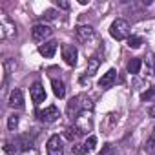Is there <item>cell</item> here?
I'll use <instances>...</instances> for the list:
<instances>
[{"mask_svg": "<svg viewBox=\"0 0 155 155\" xmlns=\"http://www.w3.org/2000/svg\"><path fill=\"white\" fill-rule=\"evenodd\" d=\"M37 117H38V120H42V122H46V124H51V122H55L58 117H60V111H58V108L57 106H48V108H44V110H38L37 111Z\"/></svg>", "mask_w": 155, "mask_h": 155, "instance_id": "obj_5", "label": "cell"}, {"mask_svg": "<svg viewBox=\"0 0 155 155\" xmlns=\"http://www.w3.org/2000/svg\"><path fill=\"white\" fill-rule=\"evenodd\" d=\"M51 33H53V29H51L48 24H37V26H33V29H31V38L40 44V42H44L46 38H49Z\"/></svg>", "mask_w": 155, "mask_h": 155, "instance_id": "obj_6", "label": "cell"}, {"mask_svg": "<svg viewBox=\"0 0 155 155\" xmlns=\"http://www.w3.org/2000/svg\"><path fill=\"white\" fill-rule=\"evenodd\" d=\"M62 153H64L62 139L58 135H51L48 140V155H62Z\"/></svg>", "mask_w": 155, "mask_h": 155, "instance_id": "obj_9", "label": "cell"}, {"mask_svg": "<svg viewBox=\"0 0 155 155\" xmlns=\"http://www.w3.org/2000/svg\"><path fill=\"white\" fill-rule=\"evenodd\" d=\"M73 153L75 155H82V153H88V150H86L84 144H73Z\"/></svg>", "mask_w": 155, "mask_h": 155, "instance_id": "obj_24", "label": "cell"}, {"mask_svg": "<svg viewBox=\"0 0 155 155\" xmlns=\"http://www.w3.org/2000/svg\"><path fill=\"white\" fill-rule=\"evenodd\" d=\"M153 135H155V128H153Z\"/></svg>", "mask_w": 155, "mask_h": 155, "instance_id": "obj_29", "label": "cell"}, {"mask_svg": "<svg viewBox=\"0 0 155 155\" xmlns=\"http://www.w3.org/2000/svg\"><path fill=\"white\" fill-rule=\"evenodd\" d=\"M57 17H58V11L53 9V8H49V9H46V11L42 13V20H48V22H49V20H55Z\"/></svg>", "mask_w": 155, "mask_h": 155, "instance_id": "obj_19", "label": "cell"}, {"mask_svg": "<svg viewBox=\"0 0 155 155\" xmlns=\"http://www.w3.org/2000/svg\"><path fill=\"white\" fill-rule=\"evenodd\" d=\"M142 69H144L146 77L155 75V55L153 53H146V57L142 58Z\"/></svg>", "mask_w": 155, "mask_h": 155, "instance_id": "obj_13", "label": "cell"}, {"mask_svg": "<svg viewBox=\"0 0 155 155\" xmlns=\"http://www.w3.org/2000/svg\"><path fill=\"white\" fill-rule=\"evenodd\" d=\"M29 95H31V101L35 104H40L46 101V91H44V86L40 82H35L31 88H29Z\"/></svg>", "mask_w": 155, "mask_h": 155, "instance_id": "obj_10", "label": "cell"}, {"mask_svg": "<svg viewBox=\"0 0 155 155\" xmlns=\"http://www.w3.org/2000/svg\"><path fill=\"white\" fill-rule=\"evenodd\" d=\"M93 111V110H91ZM91 111H82L79 117H77L73 122H75V128L79 130L81 135H88L91 130H93V117H91Z\"/></svg>", "mask_w": 155, "mask_h": 155, "instance_id": "obj_4", "label": "cell"}, {"mask_svg": "<svg viewBox=\"0 0 155 155\" xmlns=\"http://www.w3.org/2000/svg\"><path fill=\"white\" fill-rule=\"evenodd\" d=\"M115 82H117V71H115V69H108V71L102 75V79L99 81V86H101L102 90H108V88H111Z\"/></svg>", "mask_w": 155, "mask_h": 155, "instance_id": "obj_11", "label": "cell"}, {"mask_svg": "<svg viewBox=\"0 0 155 155\" xmlns=\"http://www.w3.org/2000/svg\"><path fill=\"white\" fill-rule=\"evenodd\" d=\"M64 135H66V139H68V140H75L81 133H79V130L73 126V128H66V133H64Z\"/></svg>", "mask_w": 155, "mask_h": 155, "instance_id": "obj_21", "label": "cell"}, {"mask_svg": "<svg viewBox=\"0 0 155 155\" xmlns=\"http://www.w3.org/2000/svg\"><path fill=\"white\" fill-rule=\"evenodd\" d=\"M140 44H142V38H140V37H130V38H128V46H130L131 49L140 48Z\"/></svg>", "mask_w": 155, "mask_h": 155, "instance_id": "obj_22", "label": "cell"}, {"mask_svg": "<svg viewBox=\"0 0 155 155\" xmlns=\"http://www.w3.org/2000/svg\"><path fill=\"white\" fill-rule=\"evenodd\" d=\"M75 38L88 48V46H93L97 42V33L91 26H77L75 28Z\"/></svg>", "mask_w": 155, "mask_h": 155, "instance_id": "obj_2", "label": "cell"}, {"mask_svg": "<svg viewBox=\"0 0 155 155\" xmlns=\"http://www.w3.org/2000/svg\"><path fill=\"white\" fill-rule=\"evenodd\" d=\"M77 48L73 44H64L62 46V58L68 66H75L77 64Z\"/></svg>", "mask_w": 155, "mask_h": 155, "instance_id": "obj_8", "label": "cell"}, {"mask_svg": "<svg viewBox=\"0 0 155 155\" xmlns=\"http://www.w3.org/2000/svg\"><path fill=\"white\" fill-rule=\"evenodd\" d=\"M130 31H131L130 29V24L126 20H122V18L113 20L111 26H110V35L115 40H126V38H130Z\"/></svg>", "mask_w": 155, "mask_h": 155, "instance_id": "obj_3", "label": "cell"}, {"mask_svg": "<svg viewBox=\"0 0 155 155\" xmlns=\"http://www.w3.org/2000/svg\"><path fill=\"white\" fill-rule=\"evenodd\" d=\"M99 66H101V58L99 57H90L88 58V66H86V75L88 77H93L97 73Z\"/></svg>", "mask_w": 155, "mask_h": 155, "instance_id": "obj_15", "label": "cell"}, {"mask_svg": "<svg viewBox=\"0 0 155 155\" xmlns=\"http://www.w3.org/2000/svg\"><path fill=\"white\" fill-rule=\"evenodd\" d=\"M9 106L11 108H17V110H22L24 108V93H22V90L15 88L9 93Z\"/></svg>", "mask_w": 155, "mask_h": 155, "instance_id": "obj_12", "label": "cell"}, {"mask_svg": "<svg viewBox=\"0 0 155 155\" xmlns=\"http://www.w3.org/2000/svg\"><path fill=\"white\" fill-rule=\"evenodd\" d=\"M22 155H38V151H37V150H33V148H31V150H28V151H24V153H22Z\"/></svg>", "mask_w": 155, "mask_h": 155, "instance_id": "obj_27", "label": "cell"}, {"mask_svg": "<svg viewBox=\"0 0 155 155\" xmlns=\"http://www.w3.org/2000/svg\"><path fill=\"white\" fill-rule=\"evenodd\" d=\"M57 48H58V44H57L55 40H49V42H44V44L38 46V53H40L44 58H51V57L55 55Z\"/></svg>", "mask_w": 155, "mask_h": 155, "instance_id": "obj_14", "label": "cell"}, {"mask_svg": "<svg viewBox=\"0 0 155 155\" xmlns=\"http://www.w3.org/2000/svg\"><path fill=\"white\" fill-rule=\"evenodd\" d=\"M148 113H150V117H155V106H151V108L148 110Z\"/></svg>", "mask_w": 155, "mask_h": 155, "instance_id": "obj_28", "label": "cell"}, {"mask_svg": "<svg viewBox=\"0 0 155 155\" xmlns=\"http://www.w3.org/2000/svg\"><path fill=\"white\" fill-rule=\"evenodd\" d=\"M142 101H151V99H155V88H150V90H146L144 93H142V97H140Z\"/></svg>", "mask_w": 155, "mask_h": 155, "instance_id": "obj_25", "label": "cell"}, {"mask_svg": "<svg viewBox=\"0 0 155 155\" xmlns=\"http://www.w3.org/2000/svg\"><path fill=\"white\" fill-rule=\"evenodd\" d=\"M51 88H53V93H55V97H58V99H64V95H66V86H64V82H62V81H58V79H53V81H51Z\"/></svg>", "mask_w": 155, "mask_h": 155, "instance_id": "obj_16", "label": "cell"}, {"mask_svg": "<svg viewBox=\"0 0 155 155\" xmlns=\"http://www.w3.org/2000/svg\"><path fill=\"white\" fill-rule=\"evenodd\" d=\"M17 126H18V115H9V119H8V128L11 130V131H15L17 130Z\"/></svg>", "mask_w": 155, "mask_h": 155, "instance_id": "obj_23", "label": "cell"}, {"mask_svg": "<svg viewBox=\"0 0 155 155\" xmlns=\"http://www.w3.org/2000/svg\"><path fill=\"white\" fill-rule=\"evenodd\" d=\"M140 68H142V60L140 58H131L128 62V73H131V75H137L140 71Z\"/></svg>", "mask_w": 155, "mask_h": 155, "instance_id": "obj_17", "label": "cell"}, {"mask_svg": "<svg viewBox=\"0 0 155 155\" xmlns=\"http://www.w3.org/2000/svg\"><path fill=\"white\" fill-rule=\"evenodd\" d=\"M17 35V28H15V24L8 18V17H0V38H4V40H8V38H11V37H15Z\"/></svg>", "mask_w": 155, "mask_h": 155, "instance_id": "obj_7", "label": "cell"}, {"mask_svg": "<svg viewBox=\"0 0 155 155\" xmlns=\"http://www.w3.org/2000/svg\"><path fill=\"white\" fill-rule=\"evenodd\" d=\"M17 146H18V142H9V140H8V142L4 144V151H6L8 155H17V153H18V148H17Z\"/></svg>", "mask_w": 155, "mask_h": 155, "instance_id": "obj_18", "label": "cell"}, {"mask_svg": "<svg viewBox=\"0 0 155 155\" xmlns=\"http://www.w3.org/2000/svg\"><path fill=\"white\" fill-rule=\"evenodd\" d=\"M93 110V102H91V99L88 97V95H84V93H81V95H77V97H73L69 102H68V108H66V113H68V117L69 119H77L82 111H91Z\"/></svg>", "mask_w": 155, "mask_h": 155, "instance_id": "obj_1", "label": "cell"}, {"mask_svg": "<svg viewBox=\"0 0 155 155\" xmlns=\"http://www.w3.org/2000/svg\"><path fill=\"white\" fill-rule=\"evenodd\" d=\"M84 146H86V150H88V153H90V151H93V150L97 148V137H95V135H90V137L86 139V142H84Z\"/></svg>", "mask_w": 155, "mask_h": 155, "instance_id": "obj_20", "label": "cell"}, {"mask_svg": "<svg viewBox=\"0 0 155 155\" xmlns=\"http://www.w3.org/2000/svg\"><path fill=\"white\" fill-rule=\"evenodd\" d=\"M57 6H58V8H62V9H68V8H69V4H68V2H58V0H57Z\"/></svg>", "mask_w": 155, "mask_h": 155, "instance_id": "obj_26", "label": "cell"}]
</instances>
